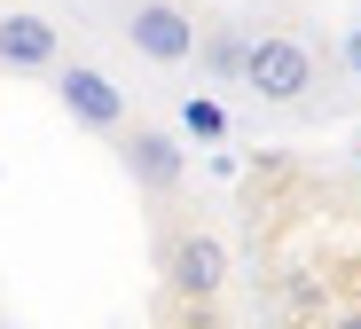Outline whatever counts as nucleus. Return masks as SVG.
I'll list each match as a JSON object with an SVG mask.
<instances>
[{"instance_id":"obj_1","label":"nucleus","mask_w":361,"mask_h":329,"mask_svg":"<svg viewBox=\"0 0 361 329\" xmlns=\"http://www.w3.org/2000/svg\"><path fill=\"white\" fill-rule=\"evenodd\" d=\"M314 79H322V63H314V47L298 39V32H259V39L244 47V87H252L259 102H275V110L307 102Z\"/></svg>"},{"instance_id":"obj_2","label":"nucleus","mask_w":361,"mask_h":329,"mask_svg":"<svg viewBox=\"0 0 361 329\" xmlns=\"http://www.w3.org/2000/svg\"><path fill=\"white\" fill-rule=\"evenodd\" d=\"M157 275H165L173 298H220V290H228V243H220L212 228H180V235H165V251H157Z\"/></svg>"},{"instance_id":"obj_3","label":"nucleus","mask_w":361,"mask_h":329,"mask_svg":"<svg viewBox=\"0 0 361 329\" xmlns=\"http://www.w3.org/2000/svg\"><path fill=\"white\" fill-rule=\"evenodd\" d=\"M126 47L142 55V63H189L197 55V16L180 8V0H134L126 8Z\"/></svg>"},{"instance_id":"obj_4","label":"nucleus","mask_w":361,"mask_h":329,"mask_svg":"<svg viewBox=\"0 0 361 329\" xmlns=\"http://www.w3.org/2000/svg\"><path fill=\"white\" fill-rule=\"evenodd\" d=\"M118 157H126V173L149 188V196H173L180 173H189V157H180L173 134H157V125H118Z\"/></svg>"},{"instance_id":"obj_5","label":"nucleus","mask_w":361,"mask_h":329,"mask_svg":"<svg viewBox=\"0 0 361 329\" xmlns=\"http://www.w3.org/2000/svg\"><path fill=\"white\" fill-rule=\"evenodd\" d=\"M55 94H63V110L79 125H94V134H118V125H126V94H118L94 63H63V71H55Z\"/></svg>"},{"instance_id":"obj_6","label":"nucleus","mask_w":361,"mask_h":329,"mask_svg":"<svg viewBox=\"0 0 361 329\" xmlns=\"http://www.w3.org/2000/svg\"><path fill=\"white\" fill-rule=\"evenodd\" d=\"M55 24L47 16H32V8H8L0 16V63H8V71H55Z\"/></svg>"},{"instance_id":"obj_7","label":"nucleus","mask_w":361,"mask_h":329,"mask_svg":"<svg viewBox=\"0 0 361 329\" xmlns=\"http://www.w3.org/2000/svg\"><path fill=\"white\" fill-rule=\"evenodd\" d=\"M244 47H252L244 32H220V39H212V71H220V79H244Z\"/></svg>"},{"instance_id":"obj_8","label":"nucleus","mask_w":361,"mask_h":329,"mask_svg":"<svg viewBox=\"0 0 361 329\" xmlns=\"http://www.w3.org/2000/svg\"><path fill=\"white\" fill-rule=\"evenodd\" d=\"M189 134H220V110L212 102H189Z\"/></svg>"},{"instance_id":"obj_9","label":"nucleus","mask_w":361,"mask_h":329,"mask_svg":"<svg viewBox=\"0 0 361 329\" xmlns=\"http://www.w3.org/2000/svg\"><path fill=\"white\" fill-rule=\"evenodd\" d=\"M330 329H361V306H353V314H338V321H330Z\"/></svg>"},{"instance_id":"obj_10","label":"nucleus","mask_w":361,"mask_h":329,"mask_svg":"<svg viewBox=\"0 0 361 329\" xmlns=\"http://www.w3.org/2000/svg\"><path fill=\"white\" fill-rule=\"evenodd\" d=\"M353 71H361V24H353Z\"/></svg>"},{"instance_id":"obj_11","label":"nucleus","mask_w":361,"mask_h":329,"mask_svg":"<svg viewBox=\"0 0 361 329\" xmlns=\"http://www.w3.org/2000/svg\"><path fill=\"white\" fill-rule=\"evenodd\" d=\"M353 188H361V173H353Z\"/></svg>"},{"instance_id":"obj_12","label":"nucleus","mask_w":361,"mask_h":329,"mask_svg":"<svg viewBox=\"0 0 361 329\" xmlns=\"http://www.w3.org/2000/svg\"><path fill=\"white\" fill-rule=\"evenodd\" d=\"M0 329H8V321H0Z\"/></svg>"}]
</instances>
